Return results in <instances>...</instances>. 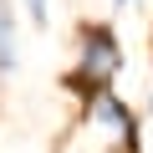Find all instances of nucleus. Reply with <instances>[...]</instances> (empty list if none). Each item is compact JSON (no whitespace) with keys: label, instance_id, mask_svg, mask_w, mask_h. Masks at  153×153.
Here are the masks:
<instances>
[{"label":"nucleus","instance_id":"f257e3e1","mask_svg":"<svg viewBox=\"0 0 153 153\" xmlns=\"http://www.w3.org/2000/svg\"><path fill=\"white\" fill-rule=\"evenodd\" d=\"M117 66H123V46H117V36L107 31V26H87L82 31V66L71 71V87H82V92H107V82L117 76Z\"/></svg>","mask_w":153,"mask_h":153},{"label":"nucleus","instance_id":"7ed1b4c3","mask_svg":"<svg viewBox=\"0 0 153 153\" xmlns=\"http://www.w3.org/2000/svg\"><path fill=\"white\" fill-rule=\"evenodd\" d=\"M26 10H31L36 26H46V21H51V0H26Z\"/></svg>","mask_w":153,"mask_h":153},{"label":"nucleus","instance_id":"f03ea898","mask_svg":"<svg viewBox=\"0 0 153 153\" xmlns=\"http://www.w3.org/2000/svg\"><path fill=\"white\" fill-rule=\"evenodd\" d=\"M87 117L123 148V153H138V117H133V107L128 102H117L112 92H97L92 102H87Z\"/></svg>","mask_w":153,"mask_h":153}]
</instances>
